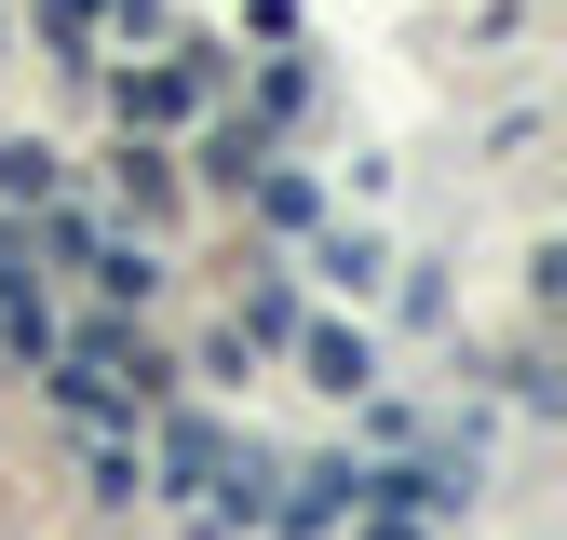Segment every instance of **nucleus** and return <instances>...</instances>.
Masks as SVG:
<instances>
[{
    "label": "nucleus",
    "instance_id": "5",
    "mask_svg": "<svg viewBox=\"0 0 567 540\" xmlns=\"http://www.w3.org/2000/svg\"><path fill=\"white\" fill-rule=\"evenodd\" d=\"M351 500H365V472H298V500H284V527H338Z\"/></svg>",
    "mask_w": 567,
    "mask_h": 540
},
{
    "label": "nucleus",
    "instance_id": "7",
    "mask_svg": "<svg viewBox=\"0 0 567 540\" xmlns=\"http://www.w3.org/2000/svg\"><path fill=\"white\" fill-rule=\"evenodd\" d=\"M311 378H324V392H365V338L324 324V338H311Z\"/></svg>",
    "mask_w": 567,
    "mask_h": 540
},
{
    "label": "nucleus",
    "instance_id": "6",
    "mask_svg": "<svg viewBox=\"0 0 567 540\" xmlns=\"http://www.w3.org/2000/svg\"><path fill=\"white\" fill-rule=\"evenodd\" d=\"M54 189V149H41V135H0V202H41Z\"/></svg>",
    "mask_w": 567,
    "mask_h": 540
},
{
    "label": "nucleus",
    "instance_id": "4",
    "mask_svg": "<svg viewBox=\"0 0 567 540\" xmlns=\"http://www.w3.org/2000/svg\"><path fill=\"white\" fill-rule=\"evenodd\" d=\"M203 108V68H150V82H122V122H189Z\"/></svg>",
    "mask_w": 567,
    "mask_h": 540
},
{
    "label": "nucleus",
    "instance_id": "1",
    "mask_svg": "<svg viewBox=\"0 0 567 540\" xmlns=\"http://www.w3.org/2000/svg\"><path fill=\"white\" fill-rule=\"evenodd\" d=\"M150 392H163V365L135 352V338H82V352H54V405H68V419H135Z\"/></svg>",
    "mask_w": 567,
    "mask_h": 540
},
{
    "label": "nucleus",
    "instance_id": "3",
    "mask_svg": "<svg viewBox=\"0 0 567 540\" xmlns=\"http://www.w3.org/2000/svg\"><path fill=\"white\" fill-rule=\"evenodd\" d=\"M217 472H230V433L217 419H176L163 433V487H217Z\"/></svg>",
    "mask_w": 567,
    "mask_h": 540
},
{
    "label": "nucleus",
    "instance_id": "2",
    "mask_svg": "<svg viewBox=\"0 0 567 540\" xmlns=\"http://www.w3.org/2000/svg\"><path fill=\"white\" fill-rule=\"evenodd\" d=\"M0 352H14V365L54 352V324H41V270H28V230H14V217H0Z\"/></svg>",
    "mask_w": 567,
    "mask_h": 540
}]
</instances>
